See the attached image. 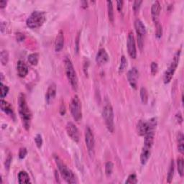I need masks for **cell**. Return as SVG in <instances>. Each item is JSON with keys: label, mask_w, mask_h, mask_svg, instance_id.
<instances>
[{"label": "cell", "mask_w": 184, "mask_h": 184, "mask_svg": "<svg viewBox=\"0 0 184 184\" xmlns=\"http://www.w3.org/2000/svg\"><path fill=\"white\" fill-rule=\"evenodd\" d=\"M71 113L75 121L79 122L82 118V110H81V103L77 95L72 98L70 104Z\"/></svg>", "instance_id": "7"}, {"label": "cell", "mask_w": 184, "mask_h": 184, "mask_svg": "<svg viewBox=\"0 0 184 184\" xmlns=\"http://www.w3.org/2000/svg\"><path fill=\"white\" fill-rule=\"evenodd\" d=\"M123 4H124V2L122 0H120V1H117V10L119 11H122V7H123Z\"/></svg>", "instance_id": "41"}, {"label": "cell", "mask_w": 184, "mask_h": 184, "mask_svg": "<svg viewBox=\"0 0 184 184\" xmlns=\"http://www.w3.org/2000/svg\"><path fill=\"white\" fill-rule=\"evenodd\" d=\"M151 146L146 145H143L140 155V162L142 165H145L147 163V162L150 157V155H151Z\"/></svg>", "instance_id": "12"}, {"label": "cell", "mask_w": 184, "mask_h": 184, "mask_svg": "<svg viewBox=\"0 0 184 184\" xmlns=\"http://www.w3.org/2000/svg\"><path fill=\"white\" fill-rule=\"evenodd\" d=\"M107 9H108V16H109V20L111 22H114V9H113V5H112V1H107Z\"/></svg>", "instance_id": "22"}, {"label": "cell", "mask_w": 184, "mask_h": 184, "mask_svg": "<svg viewBox=\"0 0 184 184\" xmlns=\"http://www.w3.org/2000/svg\"><path fill=\"white\" fill-rule=\"evenodd\" d=\"M143 3V1H139V0H136L134 2L133 5V10L135 12H137L138 10H139L141 4Z\"/></svg>", "instance_id": "36"}, {"label": "cell", "mask_w": 184, "mask_h": 184, "mask_svg": "<svg viewBox=\"0 0 184 184\" xmlns=\"http://www.w3.org/2000/svg\"><path fill=\"white\" fill-rule=\"evenodd\" d=\"M18 181L19 183L23 184V183H30V177L29 175L26 171H20L18 174Z\"/></svg>", "instance_id": "21"}, {"label": "cell", "mask_w": 184, "mask_h": 184, "mask_svg": "<svg viewBox=\"0 0 184 184\" xmlns=\"http://www.w3.org/2000/svg\"><path fill=\"white\" fill-rule=\"evenodd\" d=\"M46 20L45 13L44 12L34 11L27 19L26 24L28 28L35 29L40 28L43 25Z\"/></svg>", "instance_id": "4"}, {"label": "cell", "mask_w": 184, "mask_h": 184, "mask_svg": "<svg viewBox=\"0 0 184 184\" xmlns=\"http://www.w3.org/2000/svg\"><path fill=\"white\" fill-rule=\"evenodd\" d=\"M39 56L37 53H32L28 56V61L33 66H36L38 63Z\"/></svg>", "instance_id": "25"}, {"label": "cell", "mask_w": 184, "mask_h": 184, "mask_svg": "<svg viewBox=\"0 0 184 184\" xmlns=\"http://www.w3.org/2000/svg\"><path fill=\"white\" fill-rule=\"evenodd\" d=\"M176 118H177V120H178V122H179L180 123H181L182 121H183V118H182L181 114H180V113L176 115Z\"/></svg>", "instance_id": "43"}, {"label": "cell", "mask_w": 184, "mask_h": 184, "mask_svg": "<svg viewBox=\"0 0 184 184\" xmlns=\"http://www.w3.org/2000/svg\"><path fill=\"white\" fill-rule=\"evenodd\" d=\"M178 151L181 154H183L184 152V141H183V135L182 132H179L178 135Z\"/></svg>", "instance_id": "23"}, {"label": "cell", "mask_w": 184, "mask_h": 184, "mask_svg": "<svg viewBox=\"0 0 184 184\" xmlns=\"http://www.w3.org/2000/svg\"><path fill=\"white\" fill-rule=\"evenodd\" d=\"M8 60H9V53L7 51H2L1 52L0 55V60L2 65H6L7 63Z\"/></svg>", "instance_id": "28"}, {"label": "cell", "mask_w": 184, "mask_h": 184, "mask_svg": "<svg viewBox=\"0 0 184 184\" xmlns=\"http://www.w3.org/2000/svg\"><path fill=\"white\" fill-rule=\"evenodd\" d=\"M137 133L140 136H145V134L148 132L149 129V126H148V122H143V121L140 120L137 125Z\"/></svg>", "instance_id": "19"}, {"label": "cell", "mask_w": 184, "mask_h": 184, "mask_svg": "<svg viewBox=\"0 0 184 184\" xmlns=\"http://www.w3.org/2000/svg\"><path fill=\"white\" fill-rule=\"evenodd\" d=\"M35 142L36 145L37 146V148H40L42 147V145H43V139H42V136L40 135H37L35 137Z\"/></svg>", "instance_id": "34"}, {"label": "cell", "mask_w": 184, "mask_h": 184, "mask_svg": "<svg viewBox=\"0 0 184 184\" xmlns=\"http://www.w3.org/2000/svg\"><path fill=\"white\" fill-rule=\"evenodd\" d=\"M138 77H139V71L136 68H132L127 73V79L129 84L135 89H137Z\"/></svg>", "instance_id": "11"}, {"label": "cell", "mask_w": 184, "mask_h": 184, "mask_svg": "<svg viewBox=\"0 0 184 184\" xmlns=\"http://www.w3.org/2000/svg\"><path fill=\"white\" fill-rule=\"evenodd\" d=\"M66 132L68 135L76 143H78L79 141V129L77 128L76 125L72 122H68L66 125Z\"/></svg>", "instance_id": "10"}, {"label": "cell", "mask_w": 184, "mask_h": 184, "mask_svg": "<svg viewBox=\"0 0 184 184\" xmlns=\"http://www.w3.org/2000/svg\"><path fill=\"white\" fill-rule=\"evenodd\" d=\"M160 10H161V6L160 5V2H159L158 1H155L153 4H152V8H151L152 20H153L155 23L159 22L158 17H159V15H160Z\"/></svg>", "instance_id": "15"}, {"label": "cell", "mask_w": 184, "mask_h": 184, "mask_svg": "<svg viewBox=\"0 0 184 184\" xmlns=\"http://www.w3.org/2000/svg\"><path fill=\"white\" fill-rule=\"evenodd\" d=\"M27 153H28V151H27L26 148H22L20 150V152H19V158H20V159L25 158V157L27 155Z\"/></svg>", "instance_id": "37"}, {"label": "cell", "mask_w": 184, "mask_h": 184, "mask_svg": "<svg viewBox=\"0 0 184 184\" xmlns=\"http://www.w3.org/2000/svg\"><path fill=\"white\" fill-rule=\"evenodd\" d=\"M113 168H114V165L112 162H107L105 165V173L107 176H110L112 175Z\"/></svg>", "instance_id": "30"}, {"label": "cell", "mask_w": 184, "mask_h": 184, "mask_svg": "<svg viewBox=\"0 0 184 184\" xmlns=\"http://www.w3.org/2000/svg\"><path fill=\"white\" fill-rule=\"evenodd\" d=\"M1 109L7 114L10 116H14V112L11 105L3 99L1 100Z\"/></svg>", "instance_id": "20"}, {"label": "cell", "mask_w": 184, "mask_h": 184, "mask_svg": "<svg viewBox=\"0 0 184 184\" xmlns=\"http://www.w3.org/2000/svg\"><path fill=\"white\" fill-rule=\"evenodd\" d=\"M174 161L171 160L170 167H169L168 173V183H171V181H173V175H174Z\"/></svg>", "instance_id": "24"}, {"label": "cell", "mask_w": 184, "mask_h": 184, "mask_svg": "<svg viewBox=\"0 0 184 184\" xmlns=\"http://www.w3.org/2000/svg\"><path fill=\"white\" fill-rule=\"evenodd\" d=\"M65 63V71H66V76L70 81L73 89L76 90L78 88V78H77L76 71H75L74 65L71 60L68 57H66L64 60Z\"/></svg>", "instance_id": "5"}, {"label": "cell", "mask_w": 184, "mask_h": 184, "mask_svg": "<svg viewBox=\"0 0 184 184\" xmlns=\"http://www.w3.org/2000/svg\"><path fill=\"white\" fill-rule=\"evenodd\" d=\"M11 161H12V156L11 155H10L5 160V168L7 169H9L10 164H11Z\"/></svg>", "instance_id": "38"}, {"label": "cell", "mask_w": 184, "mask_h": 184, "mask_svg": "<svg viewBox=\"0 0 184 184\" xmlns=\"http://www.w3.org/2000/svg\"><path fill=\"white\" fill-rule=\"evenodd\" d=\"M178 171L181 177H183L184 174V163L183 159L181 158H178Z\"/></svg>", "instance_id": "27"}, {"label": "cell", "mask_w": 184, "mask_h": 184, "mask_svg": "<svg viewBox=\"0 0 184 184\" xmlns=\"http://www.w3.org/2000/svg\"><path fill=\"white\" fill-rule=\"evenodd\" d=\"M126 183H131V184H134V183H137V175L135 174H131L129 175L128 178L125 182Z\"/></svg>", "instance_id": "33"}, {"label": "cell", "mask_w": 184, "mask_h": 184, "mask_svg": "<svg viewBox=\"0 0 184 184\" xmlns=\"http://www.w3.org/2000/svg\"><path fill=\"white\" fill-rule=\"evenodd\" d=\"M137 43H138V45H139V48L142 50V48H143V36L137 35Z\"/></svg>", "instance_id": "39"}, {"label": "cell", "mask_w": 184, "mask_h": 184, "mask_svg": "<svg viewBox=\"0 0 184 184\" xmlns=\"http://www.w3.org/2000/svg\"><path fill=\"white\" fill-rule=\"evenodd\" d=\"M25 38V35L22 34V33H18L17 34V40L18 41L24 40Z\"/></svg>", "instance_id": "40"}, {"label": "cell", "mask_w": 184, "mask_h": 184, "mask_svg": "<svg viewBox=\"0 0 184 184\" xmlns=\"http://www.w3.org/2000/svg\"><path fill=\"white\" fill-rule=\"evenodd\" d=\"M56 94V85L55 83H52L49 86L48 91L46 92L45 99L48 104H51L53 101Z\"/></svg>", "instance_id": "14"}, {"label": "cell", "mask_w": 184, "mask_h": 184, "mask_svg": "<svg viewBox=\"0 0 184 184\" xmlns=\"http://www.w3.org/2000/svg\"><path fill=\"white\" fill-rule=\"evenodd\" d=\"M85 142L87 147L88 152H89L90 157L91 158V157L94 155L95 140L93 132L91 131V129L89 127H87L85 129Z\"/></svg>", "instance_id": "8"}, {"label": "cell", "mask_w": 184, "mask_h": 184, "mask_svg": "<svg viewBox=\"0 0 184 184\" xmlns=\"http://www.w3.org/2000/svg\"><path fill=\"white\" fill-rule=\"evenodd\" d=\"M109 58L108 53H106L105 49L102 48L98 51L97 56H96V61L98 64H105L109 61Z\"/></svg>", "instance_id": "13"}, {"label": "cell", "mask_w": 184, "mask_h": 184, "mask_svg": "<svg viewBox=\"0 0 184 184\" xmlns=\"http://www.w3.org/2000/svg\"><path fill=\"white\" fill-rule=\"evenodd\" d=\"M64 46V35L62 31H60L55 40V51L59 52L61 51Z\"/></svg>", "instance_id": "17"}, {"label": "cell", "mask_w": 184, "mask_h": 184, "mask_svg": "<svg viewBox=\"0 0 184 184\" xmlns=\"http://www.w3.org/2000/svg\"><path fill=\"white\" fill-rule=\"evenodd\" d=\"M150 68H151L152 74L153 75V76H155L158 71V64H157V63L152 62L151 63V66H150Z\"/></svg>", "instance_id": "35"}, {"label": "cell", "mask_w": 184, "mask_h": 184, "mask_svg": "<svg viewBox=\"0 0 184 184\" xmlns=\"http://www.w3.org/2000/svg\"><path fill=\"white\" fill-rule=\"evenodd\" d=\"M17 74L19 76L24 78L28 74V66L25 64V63L22 61V60H19L17 65Z\"/></svg>", "instance_id": "16"}, {"label": "cell", "mask_w": 184, "mask_h": 184, "mask_svg": "<svg viewBox=\"0 0 184 184\" xmlns=\"http://www.w3.org/2000/svg\"><path fill=\"white\" fill-rule=\"evenodd\" d=\"M127 60L126 59V58L123 56H122V58H121V63H120V68H119V72L120 73L124 72L125 69L127 68Z\"/></svg>", "instance_id": "29"}, {"label": "cell", "mask_w": 184, "mask_h": 184, "mask_svg": "<svg viewBox=\"0 0 184 184\" xmlns=\"http://www.w3.org/2000/svg\"><path fill=\"white\" fill-rule=\"evenodd\" d=\"M127 51L129 56L132 58H136L137 57V50H136L135 37H134L133 33L130 32L129 33L128 37H127Z\"/></svg>", "instance_id": "9"}, {"label": "cell", "mask_w": 184, "mask_h": 184, "mask_svg": "<svg viewBox=\"0 0 184 184\" xmlns=\"http://www.w3.org/2000/svg\"><path fill=\"white\" fill-rule=\"evenodd\" d=\"M181 49H179L178 51L175 53L174 57H173L172 61L171 63L170 66H168V68H167L166 72H165L163 81L166 84L170 83V81L173 78V75L175 74V70H176L178 67V65L179 63L180 57H181Z\"/></svg>", "instance_id": "6"}, {"label": "cell", "mask_w": 184, "mask_h": 184, "mask_svg": "<svg viewBox=\"0 0 184 184\" xmlns=\"http://www.w3.org/2000/svg\"><path fill=\"white\" fill-rule=\"evenodd\" d=\"M104 103L102 115H103V118L108 130L112 133L114 130V111H113V108L111 105L110 102L107 99H105Z\"/></svg>", "instance_id": "3"}, {"label": "cell", "mask_w": 184, "mask_h": 184, "mask_svg": "<svg viewBox=\"0 0 184 184\" xmlns=\"http://www.w3.org/2000/svg\"><path fill=\"white\" fill-rule=\"evenodd\" d=\"M135 28L137 35H140V36L143 37L146 34L145 26L144 25L143 22L139 19H137L135 21Z\"/></svg>", "instance_id": "18"}, {"label": "cell", "mask_w": 184, "mask_h": 184, "mask_svg": "<svg viewBox=\"0 0 184 184\" xmlns=\"http://www.w3.org/2000/svg\"><path fill=\"white\" fill-rule=\"evenodd\" d=\"M155 33H156V37L158 38H160L163 34V29L162 26L160 24V22H155Z\"/></svg>", "instance_id": "31"}, {"label": "cell", "mask_w": 184, "mask_h": 184, "mask_svg": "<svg viewBox=\"0 0 184 184\" xmlns=\"http://www.w3.org/2000/svg\"><path fill=\"white\" fill-rule=\"evenodd\" d=\"M55 162L57 165L58 170H59L60 174H61L63 178L68 183H77V179L75 176L74 173L72 172L71 169H69L63 161L60 159L58 155L54 156Z\"/></svg>", "instance_id": "2"}, {"label": "cell", "mask_w": 184, "mask_h": 184, "mask_svg": "<svg viewBox=\"0 0 184 184\" xmlns=\"http://www.w3.org/2000/svg\"><path fill=\"white\" fill-rule=\"evenodd\" d=\"M140 98H141V101L143 103V104H147L148 100V94L147 89L144 87L141 88L140 89Z\"/></svg>", "instance_id": "26"}, {"label": "cell", "mask_w": 184, "mask_h": 184, "mask_svg": "<svg viewBox=\"0 0 184 184\" xmlns=\"http://www.w3.org/2000/svg\"><path fill=\"white\" fill-rule=\"evenodd\" d=\"M8 92H9V88L7 86L4 85L2 83H1V98L3 99L7 95Z\"/></svg>", "instance_id": "32"}, {"label": "cell", "mask_w": 184, "mask_h": 184, "mask_svg": "<svg viewBox=\"0 0 184 184\" xmlns=\"http://www.w3.org/2000/svg\"><path fill=\"white\" fill-rule=\"evenodd\" d=\"M7 5V2L4 1V0H2V1H0V7L2 9L5 7V6Z\"/></svg>", "instance_id": "42"}, {"label": "cell", "mask_w": 184, "mask_h": 184, "mask_svg": "<svg viewBox=\"0 0 184 184\" xmlns=\"http://www.w3.org/2000/svg\"><path fill=\"white\" fill-rule=\"evenodd\" d=\"M18 106H19V113H20L21 120L22 121L24 127L27 130L30 129L31 119H32V114L29 109L28 104H27L25 96L23 94H20L18 99Z\"/></svg>", "instance_id": "1"}]
</instances>
